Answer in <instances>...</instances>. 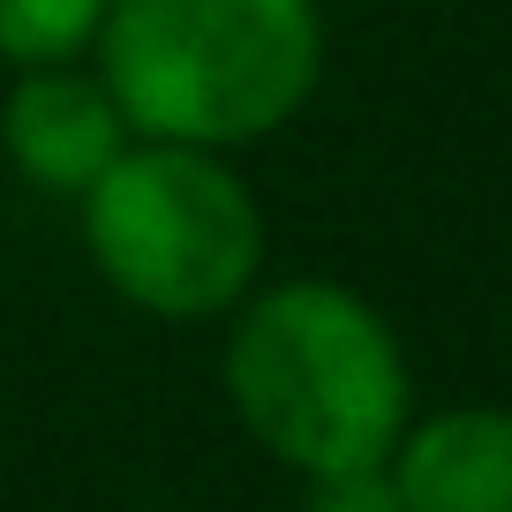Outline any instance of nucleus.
<instances>
[{
  "mask_svg": "<svg viewBox=\"0 0 512 512\" xmlns=\"http://www.w3.org/2000/svg\"><path fill=\"white\" fill-rule=\"evenodd\" d=\"M302 512H407L392 467H347V475H317Z\"/></svg>",
  "mask_w": 512,
  "mask_h": 512,
  "instance_id": "nucleus-7",
  "label": "nucleus"
},
{
  "mask_svg": "<svg viewBox=\"0 0 512 512\" xmlns=\"http://www.w3.org/2000/svg\"><path fill=\"white\" fill-rule=\"evenodd\" d=\"M76 226L98 279L166 324H211L264 279V204L234 151L128 136L76 196Z\"/></svg>",
  "mask_w": 512,
  "mask_h": 512,
  "instance_id": "nucleus-3",
  "label": "nucleus"
},
{
  "mask_svg": "<svg viewBox=\"0 0 512 512\" xmlns=\"http://www.w3.org/2000/svg\"><path fill=\"white\" fill-rule=\"evenodd\" d=\"M407 512H512V407H437L392 445Z\"/></svg>",
  "mask_w": 512,
  "mask_h": 512,
  "instance_id": "nucleus-5",
  "label": "nucleus"
},
{
  "mask_svg": "<svg viewBox=\"0 0 512 512\" xmlns=\"http://www.w3.org/2000/svg\"><path fill=\"white\" fill-rule=\"evenodd\" d=\"M98 23H106V0H0V61L8 68L91 61Z\"/></svg>",
  "mask_w": 512,
  "mask_h": 512,
  "instance_id": "nucleus-6",
  "label": "nucleus"
},
{
  "mask_svg": "<svg viewBox=\"0 0 512 512\" xmlns=\"http://www.w3.org/2000/svg\"><path fill=\"white\" fill-rule=\"evenodd\" d=\"M219 384L241 430L302 482L384 467L400 430L415 422L400 332L369 294L317 272L256 279L226 309Z\"/></svg>",
  "mask_w": 512,
  "mask_h": 512,
  "instance_id": "nucleus-1",
  "label": "nucleus"
},
{
  "mask_svg": "<svg viewBox=\"0 0 512 512\" xmlns=\"http://www.w3.org/2000/svg\"><path fill=\"white\" fill-rule=\"evenodd\" d=\"M324 0H106L91 68L128 136L249 151L324 83Z\"/></svg>",
  "mask_w": 512,
  "mask_h": 512,
  "instance_id": "nucleus-2",
  "label": "nucleus"
},
{
  "mask_svg": "<svg viewBox=\"0 0 512 512\" xmlns=\"http://www.w3.org/2000/svg\"><path fill=\"white\" fill-rule=\"evenodd\" d=\"M128 144V121L113 91L98 83L91 61H53V68H16L8 98H0V151L16 166V181L76 204Z\"/></svg>",
  "mask_w": 512,
  "mask_h": 512,
  "instance_id": "nucleus-4",
  "label": "nucleus"
}]
</instances>
